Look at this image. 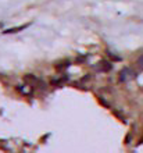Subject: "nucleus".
I'll use <instances>...</instances> for the list:
<instances>
[{"label":"nucleus","mask_w":143,"mask_h":153,"mask_svg":"<svg viewBox=\"0 0 143 153\" xmlns=\"http://www.w3.org/2000/svg\"><path fill=\"white\" fill-rule=\"evenodd\" d=\"M135 76V73L132 71V68L129 67H125L119 71V81L121 82H128V81H131L132 78Z\"/></svg>","instance_id":"nucleus-1"},{"label":"nucleus","mask_w":143,"mask_h":153,"mask_svg":"<svg viewBox=\"0 0 143 153\" xmlns=\"http://www.w3.org/2000/svg\"><path fill=\"white\" fill-rule=\"evenodd\" d=\"M97 67H99L100 71H104V73H107V71H110V70L113 68V64L110 63V61L107 60H102L97 63Z\"/></svg>","instance_id":"nucleus-2"},{"label":"nucleus","mask_w":143,"mask_h":153,"mask_svg":"<svg viewBox=\"0 0 143 153\" xmlns=\"http://www.w3.org/2000/svg\"><path fill=\"white\" fill-rule=\"evenodd\" d=\"M31 24H24V25H20V27H14V28H8L4 31V33H16V32H20V31H22V29L28 28Z\"/></svg>","instance_id":"nucleus-3"},{"label":"nucleus","mask_w":143,"mask_h":153,"mask_svg":"<svg viewBox=\"0 0 143 153\" xmlns=\"http://www.w3.org/2000/svg\"><path fill=\"white\" fill-rule=\"evenodd\" d=\"M71 65V63L70 61H63V63H60V64H56L57 70H64V68H68Z\"/></svg>","instance_id":"nucleus-4"}]
</instances>
